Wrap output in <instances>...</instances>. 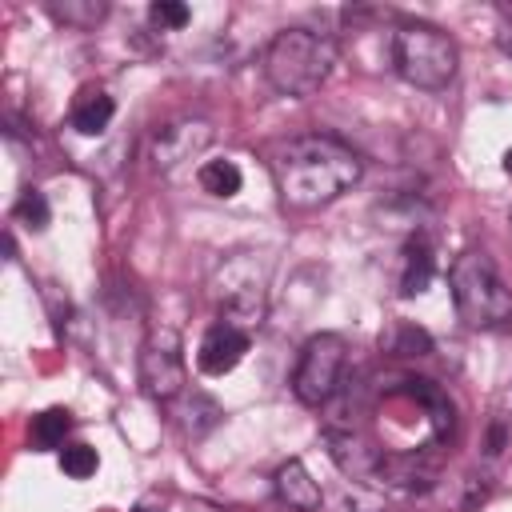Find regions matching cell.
<instances>
[{"mask_svg":"<svg viewBox=\"0 0 512 512\" xmlns=\"http://www.w3.org/2000/svg\"><path fill=\"white\" fill-rule=\"evenodd\" d=\"M64 24H96L104 12H108V4H56L52 8Z\"/></svg>","mask_w":512,"mask_h":512,"instance_id":"cell-18","label":"cell"},{"mask_svg":"<svg viewBox=\"0 0 512 512\" xmlns=\"http://www.w3.org/2000/svg\"><path fill=\"white\" fill-rule=\"evenodd\" d=\"M360 172H364L360 156L336 136H296L280 144L272 156L276 192L292 212H312L332 204L360 180Z\"/></svg>","mask_w":512,"mask_h":512,"instance_id":"cell-1","label":"cell"},{"mask_svg":"<svg viewBox=\"0 0 512 512\" xmlns=\"http://www.w3.org/2000/svg\"><path fill=\"white\" fill-rule=\"evenodd\" d=\"M12 220H20V224H24V228H32V232L48 228V220H52L48 196H44L40 188H24V192L16 196V204H12Z\"/></svg>","mask_w":512,"mask_h":512,"instance_id":"cell-14","label":"cell"},{"mask_svg":"<svg viewBox=\"0 0 512 512\" xmlns=\"http://www.w3.org/2000/svg\"><path fill=\"white\" fill-rule=\"evenodd\" d=\"M248 344H252L248 328H240L236 320H216V324L204 332L200 348H196V368H200L204 376H224V372H232V368L244 360Z\"/></svg>","mask_w":512,"mask_h":512,"instance_id":"cell-7","label":"cell"},{"mask_svg":"<svg viewBox=\"0 0 512 512\" xmlns=\"http://www.w3.org/2000/svg\"><path fill=\"white\" fill-rule=\"evenodd\" d=\"M448 284L468 328H512V288L500 280L488 252H460Z\"/></svg>","mask_w":512,"mask_h":512,"instance_id":"cell-3","label":"cell"},{"mask_svg":"<svg viewBox=\"0 0 512 512\" xmlns=\"http://www.w3.org/2000/svg\"><path fill=\"white\" fill-rule=\"evenodd\" d=\"M196 180H200V188H204L208 196H220V200L236 196L240 184H244V176H240V168H236L232 160H208V164H200Z\"/></svg>","mask_w":512,"mask_h":512,"instance_id":"cell-13","label":"cell"},{"mask_svg":"<svg viewBox=\"0 0 512 512\" xmlns=\"http://www.w3.org/2000/svg\"><path fill=\"white\" fill-rule=\"evenodd\" d=\"M208 140H212V128L204 120H184V124L160 128V136H156V168L172 172L180 160H192Z\"/></svg>","mask_w":512,"mask_h":512,"instance_id":"cell-8","label":"cell"},{"mask_svg":"<svg viewBox=\"0 0 512 512\" xmlns=\"http://www.w3.org/2000/svg\"><path fill=\"white\" fill-rule=\"evenodd\" d=\"M60 468H64V476H72V480H88V476L100 468V456H96L92 444H64V448H60Z\"/></svg>","mask_w":512,"mask_h":512,"instance_id":"cell-15","label":"cell"},{"mask_svg":"<svg viewBox=\"0 0 512 512\" xmlns=\"http://www.w3.org/2000/svg\"><path fill=\"white\" fill-rule=\"evenodd\" d=\"M336 68V48L328 36L308 28H284L264 48V76L280 96L304 100L324 88V80Z\"/></svg>","mask_w":512,"mask_h":512,"instance_id":"cell-2","label":"cell"},{"mask_svg":"<svg viewBox=\"0 0 512 512\" xmlns=\"http://www.w3.org/2000/svg\"><path fill=\"white\" fill-rule=\"evenodd\" d=\"M432 276H436V256H432V244H428V240L416 232V236H408V244H404L400 296H420V292H428Z\"/></svg>","mask_w":512,"mask_h":512,"instance_id":"cell-11","label":"cell"},{"mask_svg":"<svg viewBox=\"0 0 512 512\" xmlns=\"http://www.w3.org/2000/svg\"><path fill=\"white\" fill-rule=\"evenodd\" d=\"M276 496H280L288 508H296V512H316L320 500H324L320 484L308 476V468H304L300 460L280 464V472H276Z\"/></svg>","mask_w":512,"mask_h":512,"instance_id":"cell-10","label":"cell"},{"mask_svg":"<svg viewBox=\"0 0 512 512\" xmlns=\"http://www.w3.org/2000/svg\"><path fill=\"white\" fill-rule=\"evenodd\" d=\"M112 116H116V100L104 88H92V84L76 92L72 112H68V120H72V128L80 136H100L112 124Z\"/></svg>","mask_w":512,"mask_h":512,"instance_id":"cell-9","label":"cell"},{"mask_svg":"<svg viewBox=\"0 0 512 512\" xmlns=\"http://www.w3.org/2000/svg\"><path fill=\"white\" fill-rule=\"evenodd\" d=\"M148 20H152L156 28H184V24L192 20V12H188V4H180V0H156V4L148 8Z\"/></svg>","mask_w":512,"mask_h":512,"instance_id":"cell-16","label":"cell"},{"mask_svg":"<svg viewBox=\"0 0 512 512\" xmlns=\"http://www.w3.org/2000/svg\"><path fill=\"white\" fill-rule=\"evenodd\" d=\"M500 448H504V424H496V428H492V440H488V452H492V456H496Z\"/></svg>","mask_w":512,"mask_h":512,"instance_id":"cell-19","label":"cell"},{"mask_svg":"<svg viewBox=\"0 0 512 512\" xmlns=\"http://www.w3.org/2000/svg\"><path fill=\"white\" fill-rule=\"evenodd\" d=\"M456 40L432 24H400L392 32V64L396 72L428 92L448 88V80L456 76Z\"/></svg>","mask_w":512,"mask_h":512,"instance_id":"cell-4","label":"cell"},{"mask_svg":"<svg viewBox=\"0 0 512 512\" xmlns=\"http://www.w3.org/2000/svg\"><path fill=\"white\" fill-rule=\"evenodd\" d=\"M344 364H348V344L344 336L336 332H320L312 336L304 348H300V360H296V372H292V392L300 404H324L336 396L340 388V376H344Z\"/></svg>","mask_w":512,"mask_h":512,"instance_id":"cell-5","label":"cell"},{"mask_svg":"<svg viewBox=\"0 0 512 512\" xmlns=\"http://www.w3.org/2000/svg\"><path fill=\"white\" fill-rule=\"evenodd\" d=\"M504 172H508V176H512V148H508V152H504Z\"/></svg>","mask_w":512,"mask_h":512,"instance_id":"cell-22","label":"cell"},{"mask_svg":"<svg viewBox=\"0 0 512 512\" xmlns=\"http://www.w3.org/2000/svg\"><path fill=\"white\" fill-rule=\"evenodd\" d=\"M132 512H164V504H136Z\"/></svg>","mask_w":512,"mask_h":512,"instance_id":"cell-21","label":"cell"},{"mask_svg":"<svg viewBox=\"0 0 512 512\" xmlns=\"http://www.w3.org/2000/svg\"><path fill=\"white\" fill-rule=\"evenodd\" d=\"M72 412L68 408H44L40 416H32V424H28V444L36 448V452H52V448H64V440H68V432H72Z\"/></svg>","mask_w":512,"mask_h":512,"instance_id":"cell-12","label":"cell"},{"mask_svg":"<svg viewBox=\"0 0 512 512\" xmlns=\"http://www.w3.org/2000/svg\"><path fill=\"white\" fill-rule=\"evenodd\" d=\"M188 512H224V508H216V504H208V500H192Z\"/></svg>","mask_w":512,"mask_h":512,"instance_id":"cell-20","label":"cell"},{"mask_svg":"<svg viewBox=\"0 0 512 512\" xmlns=\"http://www.w3.org/2000/svg\"><path fill=\"white\" fill-rule=\"evenodd\" d=\"M392 352H400V356H424V352H432V336L424 328H416V324H400Z\"/></svg>","mask_w":512,"mask_h":512,"instance_id":"cell-17","label":"cell"},{"mask_svg":"<svg viewBox=\"0 0 512 512\" xmlns=\"http://www.w3.org/2000/svg\"><path fill=\"white\" fill-rule=\"evenodd\" d=\"M140 384L152 400L168 404L184 392V352L176 328H152L140 348Z\"/></svg>","mask_w":512,"mask_h":512,"instance_id":"cell-6","label":"cell"}]
</instances>
